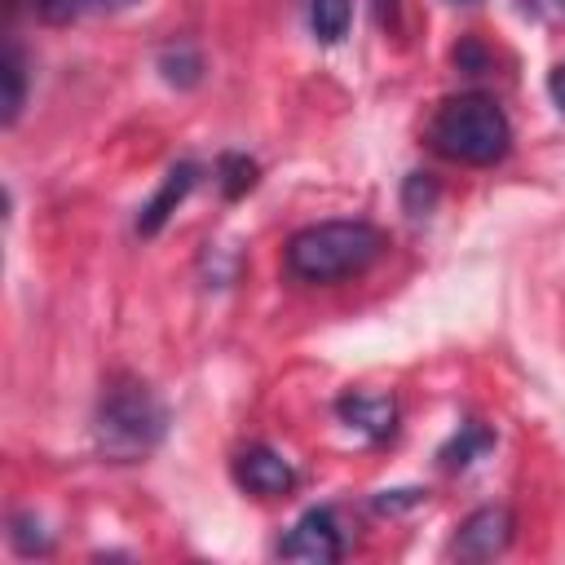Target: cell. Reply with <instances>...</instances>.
<instances>
[{
	"label": "cell",
	"instance_id": "obj_1",
	"mask_svg": "<svg viewBox=\"0 0 565 565\" xmlns=\"http://www.w3.org/2000/svg\"><path fill=\"white\" fill-rule=\"evenodd\" d=\"M388 238L366 221H322L287 238L282 265L300 282H340L384 256Z\"/></svg>",
	"mask_w": 565,
	"mask_h": 565
},
{
	"label": "cell",
	"instance_id": "obj_2",
	"mask_svg": "<svg viewBox=\"0 0 565 565\" xmlns=\"http://www.w3.org/2000/svg\"><path fill=\"white\" fill-rule=\"evenodd\" d=\"M508 141H512L508 115L499 110L494 97H481V93L446 97L437 115L428 119V146L468 168L499 163L508 154Z\"/></svg>",
	"mask_w": 565,
	"mask_h": 565
},
{
	"label": "cell",
	"instance_id": "obj_3",
	"mask_svg": "<svg viewBox=\"0 0 565 565\" xmlns=\"http://www.w3.org/2000/svg\"><path fill=\"white\" fill-rule=\"evenodd\" d=\"M163 406L159 397L150 393V384H141L137 375H115L106 388H102V402H97V446L106 459H141L154 450V441L163 437Z\"/></svg>",
	"mask_w": 565,
	"mask_h": 565
},
{
	"label": "cell",
	"instance_id": "obj_4",
	"mask_svg": "<svg viewBox=\"0 0 565 565\" xmlns=\"http://www.w3.org/2000/svg\"><path fill=\"white\" fill-rule=\"evenodd\" d=\"M340 552H344V539H340V525L327 508L305 512L291 525V534L278 543V556L305 561V565H331V561H340Z\"/></svg>",
	"mask_w": 565,
	"mask_h": 565
},
{
	"label": "cell",
	"instance_id": "obj_5",
	"mask_svg": "<svg viewBox=\"0 0 565 565\" xmlns=\"http://www.w3.org/2000/svg\"><path fill=\"white\" fill-rule=\"evenodd\" d=\"M512 530H516L512 512H508L503 503H486V508H477V512H468V516L459 521L455 552H459L463 561H490V556H499V552L512 543Z\"/></svg>",
	"mask_w": 565,
	"mask_h": 565
},
{
	"label": "cell",
	"instance_id": "obj_6",
	"mask_svg": "<svg viewBox=\"0 0 565 565\" xmlns=\"http://www.w3.org/2000/svg\"><path fill=\"white\" fill-rule=\"evenodd\" d=\"M234 481L247 490V494H260V499H278V494H291L296 486V468L269 450V446H247L234 455Z\"/></svg>",
	"mask_w": 565,
	"mask_h": 565
},
{
	"label": "cell",
	"instance_id": "obj_7",
	"mask_svg": "<svg viewBox=\"0 0 565 565\" xmlns=\"http://www.w3.org/2000/svg\"><path fill=\"white\" fill-rule=\"evenodd\" d=\"M340 419L380 441V437H393V428H397V402L380 397V393H349V397H340Z\"/></svg>",
	"mask_w": 565,
	"mask_h": 565
},
{
	"label": "cell",
	"instance_id": "obj_8",
	"mask_svg": "<svg viewBox=\"0 0 565 565\" xmlns=\"http://www.w3.org/2000/svg\"><path fill=\"white\" fill-rule=\"evenodd\" d=\"M194 177H199V168H194V163H177V168L163 177L159 194L141 207V216H137V234H146V238H150V234H159V230H163V221L177 212V203L194 190Z\"/></svg>",
	"mask_w": 565,
	"mask_h": 565
},
{
	"label": "cell",
	"instance_id": "obj_9",
	"mask_svg": "<svg viewBox=\"0 0 565 565\" xmlns=\"http://www.w3.org/2000/svg\"><path fill=\"white\" fill-rule=\"evenodd\" d=\"M0 79H4V97H0V119L13 124L22 102H26V57L18 44H4V57H0Z\"/></svg>",
	"mask_w": 565,
	"mask_h": 565
},
{
	"label": "cell",
	"instance_id": "obj_10",
	"mask_svg": "<svg viewBox=\"0 0 565 565\" xmlns=\"http://www.w3.org/2000/svg\"><path fill=\"white\" fill-rule=\"evenodd\" d=\"M349 18H353V0H309V26L322 44L344 40Z\"/></svg>",
	"mask_w": 565,
	"mask_h": 565
},
{
	"label": "cell",
	"instance_id": "obj_11",
	"mask_svg": "<svg viewBox=\"0 0 565 565\" xmlns=\"http://www.w3.org/2000/svg\"><path fill=\"white\" fill-rule=\"evenodd\" d=\"M486 446H490V433L477 428V424H463L459 437L441 450V459H446V468H463V463H472V455H481Z\"/></svg>",
	"mask_w": 565,
	"mask_h": 565
},
{
	"label": "cell",
	"instance_id": "obj_12",
	"mask_svg": "<svg viewBox=\"0 0 565 565\" xmlns=\"http://www.w3.org/2000/svg\"><path fill=\"white\" fill-rule=\"evenodd\" d=\"M252 185H256V163L243 159V154H225L221 159V190H225V199H238Z\"/></svg>",
	"mask_w": 565,
	"mask_h": 565
},
{
	"label": "cell",
	"instance_id": "obj_13",
	"mask_svg": "<svg viewBox=\"0 0 565 565\" xmlns=\"http://www.w3.org/2000/svg\"><path fill=\"white\" fill-rule=\"evenodd\" d=\"M402 203H406L411 216H424V212L437 203V181H433L428 172H411V177H406V190H402Z\"/></svg>",
	"mask_w": 565,
	"mask_h": 565
},
{
	"label": "cell",
	"instance_id": "obj_14",
	"mask_svg": "<svg viewBox=\"0 0 565 565\" xmlns=\"http://www.w3.org/2000/svg\"><path fill=\"white\" fill-rule=\"evenodd\" d=\"M75 4H79V0H13V9H31V13H40L44 22H66V18L75 13Z\"/></svg>",
	"mask_w": 565,
	"mask_h": 565
},
{
	"label": "cell",
	"instance_id": "obj_15",
	"mask_svg": "<svg viewBox=\"0 0 565 565\" xmlns=\"http://www.w3.org/2000/svg\"><path fill=\"white\" fill-rule=\"evenodd\" d=\"M419 499H424V490H393V499L384 494V499H375V508H380V512H397V508L419 503Z\"/></svg>",
	"mask_w": 565,
	"mask_h": 565
},
{
	"label": "cell",
	"instance_id": "obj_16",
	"mask_svg": "<svg viewBox=\"0 0 565 565\" xmlns=\"http://www.w3.org/2000/svg\"><path fill=\"white\" fill-rule=\"evenodd\" d=\"M547 93H552V102L565 110V62H561V66L547 75Z\"/></svg>",
	"mask_w": 565,
	"mask_h": 565
},
{
	"label": "cell",
	"instance_id": "obj_17",
	"mask_svg": "<svg viewBox=\"0 0 565 565\" xmlns=\"http://www.w3.org/2000/svg\"><path fill=\"white\" fill-rule=\"evenodd\" d=\"M102 4H106V9H128L132 0H102Z\"/></svg>",
	"mask_w": 565,
	"mask_h": 565
},
{
	"label": "cell",
	"instance_id": "obj_18",
	"mask_svg": "<svg viewBox=\"0 0 565 565\" xmlns=\"http://www.w3.org/2000/svg\"><path fill=\"white\" fill-rule=\"evenodd\" d=\"M556 9H561V13H565V0H556Z\"/></svg>",
	"mask_w": 565,
	"mask_h": 565
},
{
	"label": "cell",
	"instance_id": "obj_19",
	"mask_svg": "<svg viewBox=\"0 0 565 565\" xmlns=\"http://www.w3.org/2000/svg\"><path fill=\"white\" fill-rule=\"evenodd\" d=\"M459 4H463V0H459Z\"/></svg>",
	"mask_w": 565,
	"mask_h": 565
}]
</instances>
